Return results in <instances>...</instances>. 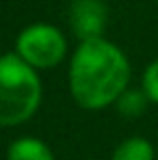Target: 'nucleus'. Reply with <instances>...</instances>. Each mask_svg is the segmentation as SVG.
<instances>
[{"instance_id":"1","label":"nucleus","mask_w":158,"mask_h":160,"mask_svg":"<svg viewBox=\"0 0 158 160\" xmlns=\"http://www.w3.org/2000/svg\"><path fill=\"white\" fill-rule=\"evenodd\" d=\"M130 84V61L104 37L80 41L69 61V91L84 110L117 104Z\"/></svg>"},{"instance_id":"2","label":"nucleus","mask_w":158,"mask_h":160,"mask_svg":"<svg viewBox=\"0 0 158 160\" xmlns=\"http://www.w3.org/2000/svg\"><path fill=\"white\" fill-rule=\"evenodd\" d=\"M41 104V80L37 69L18 54L0 56V128L26 123Z\"/></svg>"},{"instance_id":"3","label":"nucleus","mask_w":158,"mask_h":160,"mask_svg":"<svg viewBox=\"0 0 158 160\" xmlns=\"http://www.w3.org/2000/svg\"><path fill=\"white\" fill-rule=\"evenodd\" d=\"M15 54L33 69H50L65 58L67 39L61 32V28L37 22L26 26L18 35Z\"/></svg>"},{"instance_id":"4","label":"nucleus","mask_w":158,"mask_h":160,"mask_svg":"<svg viewBox=\"0 0 158 160\" xmlns=\"http://www.w3.org/2000/svg\"><path fill=\"white\" fill-rule=\"evenodd\" d=\"M108 20V9L104 0H74L69 7L72 30L80 41L102 37Z\"/></svg>"},{"instance_id":"5","label":"nucleus","mask_w":158,"mask_h":160,"mask_svg":"<svg viewBox=\"0 0 158 160\" xmlns=\"http://www.w3.org/2000/svg\"><path fill=\"white\" fill-rule=\"evenodd\" d=\"M7 160H54V154L41 138L22 136L9 145Z\"/></svg>"},{"instance_id":"6","label":"nucleus","mask_w":158,"mask_h":160,"mask_svg":"<svg viewBox=\"0 0 158 160\" xmlns=\"http://www.w3.org/2000/svg\"><path fill=\"white\" fill-rule=\"evenodd\" d=\"M110 160H154V147L143 136H130L115 147Z\"/></svg>"},{"instance_id":"7","label":"nucleus","mask_w":158,"mask_h":160,"mask_svg":"<svg viewBox=\"0 0 158 160\" xmlns=\"http://www.w3.org/2000/svg\"><path fill=\"white\" fill-rule=\"evenodd\" d=\"M145 102H147V95L143 91H126L119 100H117V108L121 115L126 117H134V115H141L145 110Z\"/></svg>"},{"instance_id":"8","label":"nucleus","mask_w":158,"mask_h":160,"mask_svg":"<svg viewBox=\"0 0 158 160\" xmlns=\"http://www.w3.org/2000/svg\"><path fill=\"white\" fill-rule=\"evenodd\" d=\"M143 93L147 95L150 102L158 104V58L152 61L143 72Z\"/></svg>"},{"instance_id":"9","label":"nucleus","mask_w":158,"mask_h":160,"mask_svg":"<svg viewBox=\"0 0 158 160\" xmlns=\"http://www.w3.org/2000/svg\"><path fill=\"white\" fill-rule=\"evenodd\" d=\"M156 4H158V0H156Z\"/></svg>"},{"instance_id":"10","label":"nucleus","mask_w":158,"mask_h":160,"mask_svg":"<svg viewBox=\"0 0 158 160\" xmlns=\"http://www.w3.org/2000/svg\"><path fill=\"white\" fill-rule=\"evenodd\" d=\"M0 56H2V54H0Z\"/></svg>"}]
</instances>
